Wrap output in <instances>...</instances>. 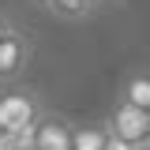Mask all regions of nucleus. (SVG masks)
Masks as SVG:
<instances>
[{"label":"nucleus","instance_id":"f257e3e1","mask_svg":"<svg viewBox=\"0 0 150 150\" xmlns=\"http://www.w3.org/2000/svg\"><path fill=\"white\" fill-rule=\"evenodd\" d=\"M41 120V105L30 90L26 94H0V131L15 135L19 146L30 150V131Z\"/></svg>","mask_w":150,"mask_h":150},{"label":"nucleus","instance_id":"f03ea898","mask_svg":"<svg viewBox=\"0 0 150 150\" xmlns=\"http://www.w3.org/2000/svg\"><path fill=\"white\" fill-rule=\"evenodd\" d=\"M109 131L128 139V143H135V146H143V150H150V112L139 109V105L116 101L112 112H109Z\"/></svg>","mask_w":150,"mask_h":150},{"label":"nucleus","instance_id":"7ed1b4c3","mask_svg":"<svg viewBox=\"0 0 150 150\" xmlns=\"http://www.w3.org/2000/svg\"><path fill=\"white\" fill-rule=\"evenodd\" d=\"M30 56H34V41L23 30H11L8 38H0V86L23 79V71L30 68Z\"/></svg>","mask_w":150,"mask_h":150},{"label":"nucleus","instance_id":"20e7f679","mask_svg":"<svg viewBox=\"0 0 150 150\" xmlns=\"http://www.w3.org/2000/svg\"><path fill=\"white\" fill-rule=\"evenodd\" d=\"M75 146V128L64 116L41 112V120L30 131V150H71Z\"/></svg>","mask_w":150,"mask_h":150},{"label":"nucleus","instance_id":"39448f33","mask_svg":"<svg viewBox=\"0 0 150 150\" xmlns=\"http://www.w3.org/2000/svg\"><path fill=\"white\" fill-rule=\"evenodd\" d=\"M120 101H128V105H139V109L150 112V71H135L124 79V86H120Z\"/></svg>","mask_w":150,"mask_h":150},{"label":"nucleus","instance_id":"423d86ee","mask_svg":"<svg viewBox=\"0 0 150 150\" xmlns=\"http://www.w3.org/2000/svg\"><path fill=\"white\" fill-rule=\"evenodd\" d=\"M45 8L53 11L56 19H68V23H79V19L94 15L101 4L98 0H45Z\"/></svg>","mask_w":150,"mask_h":150},{"label":"nucleus","instance_id":"0eeeda50","mask_svg":"<svg viewBox=\"0 0 150 150\" xmlns=\"http://www.w3.org/2000/svg\"><path fill=\"white\" fill-rule=\"evenodd\" d=\"M109 124H90V128H75V146L71 150H105L109 143Z\"/></svg>","mask_w":150,"mask_h":150},{"label":"nucleus","instance_id":"6e6552de","mask_svg":"<svg viewBox=\"0 0 150 150\" xmlns=\"http://www.w3.org/2000/svg\"><path fill=\"white\" fill-rule=\"evenodd\" d=\"M105 150H143V146H135V143H128V139H120V135H109V143H105Z\"/></svg>","mask_w":150,"mask_h":150},{"label":"nucleus","instance_id":"1a4fd4ad","mask_svg":"<svg viewBox=\"0 0 150 150\" xmlns=\"http://www.w3.org/2000/svg\"><path fill=\"white\" fill-rule=\"evenodd\" d=\"M11 30H15V23H11V19L4 15V11H0V38H8Z\"/></svg>","mask_w":150,"mask_h":150},{"label":"nucleus","instance_id":"9d476101","mask_svg":"<svg viewBox=\"0 0 150 150\" xmlns=\"http://www.w3.org/2000/svg\"><path fill=\"white\" fill-rule=\"evenodd\" d=\"M98 4H105V0H98Z\"/></svg>","mask_w":150,"mask_h":150},{"label":"nucleus","instance_id":"9b49d317","mask_svg":"<svg viewBox=\"0 0 150 150\" xmlns=\"http://www.w3.org/2000/svg\"><path fill=\"white\" fill-rule=\"evenodd\" d=\"M41 4H45V0H41Z\"/></svg>","mask_w":150,"mask_h":150}]
</instances>
